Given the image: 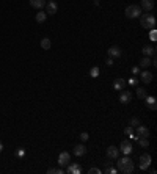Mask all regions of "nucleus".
Masks as SVG:
<instances>
[{
	"mask_svg": "<svg viewBox=\"0 0 157 174\" xmlns=\"http://www.w3.org/2000/svg\"><path fill=\"white\" fill-rule=\"evenodd\" d=\"M47 172H49V174H63L64 171H63V169H61V166H60V168H49V169H47Z\"/></svg>",
	"mask_w": 157,
	"mask_h": 174,
	"instance_id": "obj_27",
	"label": "nucleus"
},
{
	"mask_svg": "<svg viewBox=\"0 0 157 174\" xmlns=\"http://www.w3.org/2000/svg\"><path fill=\"white\" fill-rule=\"evenodd\" d=\"M148 94H146V89L145 88H137V97L138 99H145Z\"/></svg>",
	"mask_w": 157,
	"mask_h": 174,
	"instance_id": "obj_24",
	"label": "nucleus"
},
{
	"mask_svg": "<svg viewBox=\"0 0 157 174\" xmlns=\"http://www.w3.org/2000/svg\"><path fill=\"white\" fill-rule=\"evenodd\" d=\"M137 137L138 138H149V130L145 126H137Z\"/></svg>",
	"mask_w": 157,
	"mask_h": 174,
	"instance_id": "obj_12",
	"label": "nucleus"
},
{
	"mask_svg": "<svg viewBox=\"0 0 157 174\" xmlns=\"http://www.w3.org/2000/svg\"><path fill=\"white\" fill-rule=\"evenodd\" d=\"M50 46H52V43H50L49 38H43V39H41V47H43L44 50H49Z\"/></svg>",
	"mask_w": 157,
	"mask_h": 174,
	"instance_id": "obj_22",
	"label": "nucleus"
},
{
	"mask_svg": "<svg viewBox=\"0 0 157 174\" xmlns=\"http://www.w3.org/2000/svg\"><path fill=\"white\" fill-rule=\"evenodd\" d=\"M116 165H118V171L120 172H124V174H132L134 172V162L129 155H123L121 158L118 157Z\"/></svg>",
	"mask_w": 157,
	"mask_h": 174,
	"instance_id": "obj_1",
	"label": "nucleus"
},
{
	"mask_svg": "<svg viewBox=\"0 0 157 174\" xmlns=\"http://www.w3.org/2000/svg\"><path fill=\"white\" fill-rule=\"evenodd\" d=\"M68 163H71V155L69 152H61L58 155V165L60 166H66Z\"/></svg>",
	"mask_w": 157,
	"mask_h": 174,
	"instance_id": "obj_8",
	"label": "nucleus"
},
{
	"mask_svg": "<svg viewBox=\"0 0 157 174\" xmlns=\"http://www.w3.org/2000/svg\"><path fill=\"white\" fill-rule=\"evenodd\" d=\"M72 154H74V155H77V157H83V155L86 154V148H85V144H75V146H74Z\"/></svg>",
	"mask_w": 157,
	"mask_h": 174,
	"instance_id": "obj_13",
	"label": "nucleus"
},
{
	"mask_svg": "<svg viewBox=\"0 0 157 174\" xmlns=\"http://www.w3.org/2000/svg\"><path fill=\"white\" fill-rule=\"evenodd\" d=\"M132 74H134V75L140 74V66H134V68H132Z\"/></svg>",
	"mask_w": 157,
	"mask_h": 174,
	"instance_id": "obj_35",
	"label": "nucleus"
},
{
	"mask_svg": "<svg viewBox=\"0 0 157 174\" xmlns=\"http://www.w3.org/2000/svg\"><path fill=\"white\" fill-rule=\"evenodd\" d=\"M57 11H58V5H57L55 0H50V2H47V5H46V14L54 16Z\"/></svg>",
	"mask_w": 157,
	"mask_h": 174,
	"instance_id": "obj_6",
	"label": "nucleus"
},
{
	"mask_svg": "<svg viewBox=\"0 0 157 174\" xmlns=\"http://www.w3.org/2000/svg\"><path fill=\"white\" fill-rule=\"evenodd\" d=\"M138 6L141 8V11L149 13V11L154 8V0H141V3H140Z\"/></svg>",
	"mask_w": 157,
	"mask_h": 174,
	"instance_id": "obj_11",
	"label": "nucleus"
},
{
	"mask_svg": "<svg viewBox=\"0 0 157 174\" xmlns=\"http://www.w3.org/2000/svg\"><path fill=\"white\" fill-rule=\"evenodd\" d=\"M88 138H90V135H88L86 132H82V133H80V140H82V141H86Z\"/></svg>",
	"mask_w": 157,
	"mask_h": 174,
	"instance_id": "obj_33",
	"label": "nucleus"
},
{
	"mask_svg": "<svg viewBox=\"0 0 157 174\" xmlns=\"http://www.w3.org/2000/svg\"><path fill=\"white\" fill-rule=\"evenodd\" d=\"M30 6L36 8V9H41L46 6V0H30Z\"/></svg>",
	"mask_w": 157,
	"mask_h": 174,
	"instance_id": "obj_18",
	"label": "nucleus"
},
{
	"mask_svg": "<svg viewBox=\"0 0 157 174\" xmlns=\"http://www.w3.org/2000/svg\"><path fill=\"white\" fill-rule=\"evenodd\" d=\"M140 25L146 30H152V28H155V17L152 14H149V13H145V14L140 16Z\"/></svg>",
	"mask_w": 157,
	"mask_h": 174,
	"instance_id": "obj_2",
	"label": "nucleus"
},
{
	"mask_svg": "<svg viewBox=\"0 0 157 174\" xmlns=\"http://www.w3.org/2000/svg\"><path fill=\"white\" fill-rule=\"evenodd\" d=\"M3 151V144H2V141H0V152Z\"/></svg>",
	"mask_w": 157,
	"mask_h": 174,
	"instance_id": "obj_37",
	"label": "nucleus"
},
{
	"mask_svg": "<svg viewBox=\"0 0 157 174\" xmlns=\"http://www.w3.org/2000/svg\"><path fill=\"white\" fill-rule=\"evenodd\" d=\"M104 172H105V174H116V172H118V169H115V168H110V166H109V168H107L105 171H104Z\"/></svg>",
	"mask_w": 157,
	"mask_h": 174,
	"instance_id": "obj_32",
	"label": "nucleus"
},
{
	"mask_svg": "<svg viewBox=\"0 0 157 174\" xmlns=\"http://www.w3.org/2000/svg\"><path fill=\"white\" fill-rule=\"evenodd\" d=\"M99 68H98V66H93V68H91L90 69V77H93V78H98L99 77Z\"/></svg>",
	"mask_w": 157,
	"mask_h": 174,
	"instance_id": "obj_23",
	"label": "nucleus"
},
{
	"mask_svg": "<svg viewBox=\"0 0 157 174\" xmlns=\"http://www.w3.org/2000/svg\"><path fill=\"white\" fill-rule=\"evenodd\" d=\"M107 155H109V158H118L120 157V149H118L116 146H109Z\"/></svg>",
	"mask_w": 157,
	"mask_h": 174,
	"instance_id": "obj_15",
	"label": "nucleus"
},
{
	"mask_svg": "<svg viewBox=\"0 0 157 174\" xmlns=\"http://www.w3.org/2000/svg\"><path fill=\"white\" fill-rule=\"evenodd\" d=\"M66 172L68 174H80L82 172V166L78 165V163H68L66 165Z\"/></svg>",
	"mask_w": 157,
	"mask_h": 174,
	"instance_id": "obj_9",
	"label": "nucleus"
},
{
	"mask_svg": "<svg viewBox=\"0 0 157 174\" xmlns=\"http://www.w3.org/2000/svg\"><path fill=\"white\" fill-rule=\"evenodd\" d=\"M47 19V14H46V11H39V13H36V16H35V21L38 22V24H43L44 21Z\"/></svg>",
	"mask_w": 157,
	"mask_h": 174,
	"instance_id": "obj_20",
	"label": "nucleus"
},
{
	"mask_svg": "<svg viewBox=\"0 0 157 174\" xmlns=\"http://www.w3.org/2000/svg\"><path fill=\"white\" fill-rule=\"evenodd\" d=\"M145 100H146V107L149 110H152V112L157 110V104H155V97L154 96H146Z\"/></svg>",
	"mask_w": 157,
	"mask_h": 174,
	"instance_id": "obj_14",
	"label": "nucleus"
},
{
	"mask_svg": "<svg viewBox=\"0 0 157 174\" xmlns=\"http://www.w3.org/2000/svg\"><path fill=\"white\" fill-rule=\"evenodd\" d=\"M14 155H16L17 158H24V157H25V149H24V148H17L16 152H14Z\"/></svg>",
	"mask_w": 157,
	"mask_h": 174,
	"instance_id": "obj_26",
	"label": "nucleus"
},
{
	"mask_svg": "<svg viewBox=\"0 0 157 174\" xmlns=\"http://www.w3.org/2000/svg\"><path fill=\"white\" fill-rule=\"evenodd\" d=\"M132 97H134V94H132V93H130V91H120V102L121 104H129L130 100H132Z\"/></svg>",
	"mask_w": 157,
	"mask_h": 174,
	"instance_id": "obj_7",
	"label": "nucleus"
},
{
	"mask_svg": "<svg viewBox=\"0 0 157 174\" xmlns=\"http://www.w3.org/2000/svg\"><path fill=\"white\" fill-rule=\"evenodd\" d=\"M137 141H138V144L141 146V148H148L149 146V140L148 138H138Z\"/></svg>",
	"mask_w": 157,
	"mask_h": 174,
	"instance_id": "obj_25",
	"label": "nucleus"
},
{
	"mask_svg": "<svg viewBox=\"0 0 157 174\" xmlns=\"http://www.w3.org/2000/svg\"><path fill=\"white\" fill-rule=\"evenodd\" d=\"M124 85H126V82L123 78H116L115 82H113V89H116V91H121L123 88H124Z\"/></svg>",
	"mask_w": 157,
	"mask_h": 174,
	"instance_id": "obj_19",
	"label": "nucleus"
},
{
	"mask_svg": "<svg viewBox=\"0 0 157 174\" xmlns=\"http://www.w3.org/2000/svg\"><path fill=\"white\" fill-rule=\"evenodd\" d=\"M140 75H141L140 78H141V82H143V83H146V85H148V83L152 82V74H151L149 71H143Z\"/></svg>",
	"mask_w": 157,
	"mask_h": 174,
	"instance_id": "obj_16",
	"label": "nucleus"
},
{
	"mask_svg": "<svg viewBox=\"0 0 157 174\" xmlns=\"http://www.w3.org/2000/svg\"><path fill=\"white\" fill-rule=\"evenodd\" d=\"M130 126H132V127L140 126V119H138V118H132V119H130Z\"/></svg>",
	"mask_w": 157,
	"mask_h": 174,
	"instance_id": "obj_28",
	"label": "nucleus"
},
{
	"mask_svg": "<svg viewBox=\"0 0 157 174\" xmlns=\"http://www.w3.org/2000/svg\"><path fill=\"white\" fill-rule=\"evenodd\" d=\"M149 39H151V41H155V39H157V32L152 28L151 30V33H149Z\"/></svg>",
	"mask_w": 157,
	"mask_h": 174,
	"instance_id": "obj_29",
	"label": "nucleus"
},
{
	"mask_svg": "<svg viewBox=\"0 0 157 174\" xmlns=\"http://www.w3.org/2000/svg\"><path fill=\"white\" fill-rule=\"evenodd\" d=\"M107 52H109V57H110V58H120V57L123 55V50L118 47V46H112Z\"/></svg>",
	"mask_w": 157,
	"mask_h": 174,
	"instance_id": "obj_10",
	"label": "nucleus"
},
{
	"mask_svg": "<svg viewBox=\"0 0 157 174\" xmlns=\"http://www.w3.org/2000/svg\"><path fill=\"white\" fill-rule=\"evenodd\" d=\"M130 133H134V127L132 126H129L124 129V135H130Z\"/></svg>",
	"mask_w": 157,
	"mask_h": 174,
	"instance_id": "obj_31",
	"label": "nucleus"
},
{
	"mask_svg": "<svg viewBox=\"0 0 157 174\" xmlns=\"http://www.w3.org/2000/svg\"><path fill=\"white\" fill-rule=\"evenodd\" d=\"M141 52H143V55H145V57H155V49L152 46H145L141 49Z\"/></svg>",
	"mask_w": 157,
	"mask_h": 174,
	"instance_id": "obj_17",
	"label": "nucleus"
},
{
	"mask_svg": "<svg viewBox=\"0 0 157 174\" xmlns=\"http://www.w3.org/2000/svg\"><path fill=\"white\" fill-rule=\"evenodd\" d=\"M105 64H107V66H112V64H113V58H110V57H109V58L105 60Z\"/></svg>",
	"mask_w": 157,
	"mask_h": 174,
	"instance_id": "obj_36",
	"label": "nucleus"
},
{
	"mask_svg": "<svg viewBox=\"0 0 157 174\" xmlns=\"http://www.w3.org/2000/svg\"><path fill=\"white\" fill-rule=\"evenodd\" d=\"M124 14H126V17H129V19L140 17V16H141V8H140L138 5H129V6L124 9Z\"/></svg>",
	"mask_w": 157,
	"mask_h": 174,
	"instance_id": "obj_3",
	"label": "nucleus"
},
{
	"mask_svg": "<svg viewBox=\"0 0 157 174\" xmlns=\"http://www.w3.org/2000/svg\"><path fill=\"white\" fill-rule=\"evenodd\" d=\"M149 66H151V58H149V57H143V58L140 60V68L146 69V68H149Z\"/></svg>",
	"mask_w": 157,
	"mask_h": 174,
	"instance_id": "obj_21",
	"label": "nucleus"
},
{
	"mask_svg": "<svg viewBox=\"0 0 157 174\" xmlns=\"http://www.w3.org/2000/svg\"><path fill=\"white\" fill-rule=\"evenodd\" d=\"M120 152H123V155H130V154L134 152V146H132V143H130V140H124V141H121Z\"/></svg>",
	"mask_w": 157,
	"mask_h": 174,
	"instance_id": "obj_4",
	"label": "nucleus"
},
{
	"mask_svg": "<svg viewBox=\"0 0 157 174\" xmlns=\"http://www.w3.org/2000/svg\"><path fill=\"white\" fill-rule=\"evenodd\" d=\"M137 83H138V80H137L135 77H130V78H129V85H130V86H137Z\"/></svg>",
	"mask_w": 157,
	"mask_h": 174,
	"instance_id": "obj_30",
	"label": "nucleus"
},
{
	"mask_svg": "<svg viewBox=\"0 0 157 174\" xmlns=\"http://www.w3.org/2000/svg\"><path fill=\"white\" fill-rule=\"evenodd\" d=\"M88 172H90V174H99V172H101V169H99V168H90V169H88Z\"/></svg>",
	"mask_w": 157,
	"mask_h": 174,
	"instance_id": "obj_34",
	"label": "nucleus"
},
{
	"mask_svg": "<svg viewBox=\"0 0 157 174\" xmlns=\"http://www.w3.org/2000/svg\"><path fill=\"white\" fill-rule=\"evenodd\" d=\"M151 162H152V158L149 154H141L140 155V169H143V171L148 169L151 166Z\"/></svg>",
	"mask_w": 157,
	"mask_h": 174,
	"instance_id": "obj_5",
	"label": "nucleus"
}]
</instances>
